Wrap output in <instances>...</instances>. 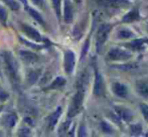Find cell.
I'll list each match as a JSON object with an SVG mask.
<instances>
[{
  "mask_svg": "<svg viewBox=\"0 0 148 137\" xmlns=\"http://www.w3.org/2000/svg\"><path fill=\"white\" fill-rule=\"evenodd\" d=\"M4 64H5L6 72H7L9 79L14 85L18 84L19 82V75H18V65L16 60L13 58V55L10 53L6 51L3 53Z\"/></svg>",
  "mask_w": 148,
  "mask_h": 137,
  "instance_id": "1",
  "label": "cell"
},
{
  "mask_svg": "<svg viewBox=\"0 0 148 137\" xmlns=\"http://www.w3.org/2000/svg\"><path fill=\"white\" fill-rule=\"evenodd\" d=\"M84 89L82 87H80L78 90V92L75 94L74 98L72 100V103L70 105V108H69V113L68 116L70 118L76 116L79 112L81 111V108H82L83 105V101H84Z\"/></svg>",
  "mask_w": 148,
  "mask_h": 137,
  "instance_id": "2",
  "label": "cell"
},
{
  "mask_svg": "<svg viewBox=\"0 0 148 137\" xmlns=\"http://www.w3.org/2000/svg\"><path fill=\"white\" fill-rule=\"evenodd\" d=\"M112 25L109 23H104L99 27L96 34V45H97V49H100L102 47V45L105 43V41L107 40L108 35H109L110 32H111Z\"/></svg>",
  "mask_w": 148,
  "mask_h": 137,
  "instance_id": "3",
  "label": "cell"
},
{
  "mask_svg": "<svg viewBox=\"0 0 148 137\" xmlns=\"http://www.w3.org/2000/svg\"><path fill=\"white\" fill-rule=\"evenodd\" d=\"M132 57L130 53L121 49H112L108 53V59L111 61H127Z\"/></svg>",
  "mask_w": 148,
  "mask_h": 137,
  "instance_id": "4",
  "label": "cell"
},
{
  "mask_svg": "<svg viewBox=\"0 0 148 137\" xmlns=\"http://www.w3.org/2000/svg\"><path fill=\"white\" fill-rule=\"evenodd\" d=\"M104 90H105V87H104V81L102 78L101 74L98 70L95 71V83H94V95L96 97H101L104 95Z\"/></svg>",
  "mask_w": 148,
  "mask_h": 137,
  "instance_id": "5",
  "label": "cell"
},
{
  "mask_svg": "<svg viewBox=\"0 0 148 137\" xmlns=\"http://www.w3.org/2000/svg\"><path fill=\"white\" fill-rule=\"evenodd\" d=\"M76 65L75 53L72 51H66L64 53V71L66 74H72Z\"/></svg>",
  "mask_w": 148,
  "mask_h": 137,
  "instance_id": "6",
  "label": "cell"
},
{
  "mask_svg": "<svg viewBox=\"0 0 148 137\" xmlns=\"http://www.w3.org/2000/svg\"><path fill=\"white\" fill-rule=\"evenodd\" d=\"M21 29L30 39H33L34 41H42V37L39 34V32L30 25H27L25 23L21 24Z\"/></svg>",
  "mask_w": 148,
  "mask_h": 137,
  "instance_id": "7",
  "label": "cell"
},
{
  "mask_svg": "<svg viewBox=\"0 0 148 137\" xmlns=\"http://www.w3.org/2000/svg\"><path fill=\"white\" fill-rule=\"evenodd\" d=\"M97 2L103 7L117 8L127 5L129 3V0H97Z\"/></svg>",
  "mask_w": 148,
  "mask_h": 137,
  "instance_id": "8",
  "label": "cell"
},
{
  "mask_svg": "<svg viewBox=\"0 0 148 137\" xmlns=\"http://www.w3.org/2000/svg\"><path fill=\"white\" fill-rule=\"evenodd\" d=\"M148 43L147 38H140V39H134L131 42H128L125 45V47L128 49H132V51H141L144 49L145 45Z\"/></svg>",
  "mask_w": 148,
  "mask_h": 137,
  "instance_id": "9",
  "label": "cell"
},
{
  "mask_svg": "<svg viewBox=\"0 0 148 137\" xmlns=\"http://www.w3.org/2000/svg\"><path fill=\"white\" fill-rule=\"evenodd\" d=\"M112 90H113L114 94L116 96L120 97V98H126L127 94H128L127 87L124 84H121V83H114L112 85Z\"/></svg>",
  "mask_w": 148,
  "mask_h": 137,
  "instance_id": "10",
  "label": "cell"
},
{
  "mask_svg": "<svg viewBox=\"0 0 148 137\" xmlns=\"http://www.w3.org/2000/svg\"><path fill=\"white\" fill-rule=\"evenodd\" d=\"M19 55L21 58V60L24 63L27 64H33L38 62V57H37L35 53H30V51H19Z\"/></svg>",
  "mask_w": 148,
  "mask_h": 137,
  "instance_id": "11",
  "label": "cell"
},
{
  "mask_svg": "<svg viewBox=\"0 0 148 137\" xmlns=\"http://www.w3.org/2000/svg\"><path fill=\"white\" fill-rule=\"evenodd\" d=\"M64 17L66 23L72 22L74 17V11H73L72 4L69 0H64Z\"/></svg>",
  "mask_w": 148,
  "mask_h": 137,
  "instance_id": "12",
  "label": "cell"
},
{
  "mask_svg": "<svg viewBox=\"0 0 148 137\" xmlns=\"http://www.w3.org/2000/svg\"><path fill=\"white\" fill-rule=\"evenodd\" d=\"M140 18V14H139V11L137 9H133L131 11H129L128 13H126V15L123 17L122 21L126 22V23H129V22H134L137 21V20Z\"/></svg>",
  "mask_w": 148,
  "mask_h": 137,
  "instance_id": "13",
  "label": "cell"
},
{
  "mask_svg": "<svg viewBox=\"0 0 148 137\" xmlns=\"http://www.w3.org/2000/svg\"><path fill=\"white\" fill-rule=\"evenodd\" d=\"M116 112L118 113V115L120 116V118H122L123 120L125 121H130L133 117L132 112L130 111L129 109H126V108H122V107H116L115 108Z\"/></svg>",
  "mask_w": 148,
  "mask_h": 137,
  "instance_id": "14",
  "label": "cell"
},
{
  "mask_svg": "<svg viewBox=\"0 0 148 137\" xmlns=\"http://www.w3.org/2000/svg\"><path fill=\"white\" fill-rule=\"evenodd\" d=\"M137 92L145 99H148V83L146 82H138L136 85Z\"/></svg>",
  "mask_w": 148,
  "mask_h": 137,
  "instance_id": "15",
  "label": "cell"
},
{
  "mask_svg": "<svg viewBox=\"0 0 148 137\" xmlns=\"http://www.w3.org/2000/svg\"><path fill=\"white\" fill-rule=\"evenodd\" d=\"M60 114H62V108L59 107L55 111V113L51 116V118H49V127H51V129H53V128L55 127V125L57 124L58 120H59Z\"/></svg>",
  "mask_w": 148,
  "mask_h": 137,
  "instance_id": "16",
  "label": "cell"
},
{
  "mask_svg": "<svg viewBox=\"0 0 148 137\" xmlns=\"http://www.w3.org/2000/svg\"><path fill=\"white\" fill-rule=\"evenodd\" d=\"M64 84H66V80H64V78H62V77H58V78L49 85V87L47 89H58V88L62 87Z\"/></svg>",
  "mask_w": 148,
  "mask_h": 137,
  "instance_id": "17",
  "label": "cell"
},
{
  "mask_svg": "<svg viewBox=\"0 0 148 137\" xmlns=\"http://www.w3.org/2000/svg\"><path fill=\"white\" fill-rule=\"evenodd\" d=\"M28 12H29V14L31 16H32L33 18H34L35 20H36L37 22H39L40 24H43V19L42 17H41V15L38 13V12L36 11V10L32 9V8H27Z\"/></svg>",
  "mask_w": 148,
  "mask_h": 137,
  "instance_id": "18",
  "label": "cell"
},
{
  "mask_svg": "<svg viewBox=\"0 0 148 137\" xmlns=\"http://www.w3.org/2000/svg\"><path fill=\"white\" fill-rule=\"evenodd\" d=\"M39 76V73L36 72V71H30L29 73L27 74V81L29 84H33L35 83V81L37 80Z\"/></svg>",
  "mask_w": 148,
  "mask_h": 137,
  "instance_id": "19",
  "label": "cell"
},
{
  "mask_svg": "<svg viewBox=\"0 0 148 137\" xmlns=\"http://www.w3.org/2000/svg\"><path fill=\"white\" fill-rule=\"evenodd\" d=\"M16 120H17L16 115H14V114H10V115H8L7 119H6V124H7V126L9 128H12L14 125H15Z\"/></svg>",
  "mask_w": 148,
  "mask_h": 137,
  "instance_id": "20",
  "label": "cell"
},
{
  "mask_svg": "<svg viewBox=\"0 0 148 137\" xmlns=\"http://www.w3.org/2000/svg\"><path fill=\"white\" fill-rule=\"evenodd\" d=\"M133 35L132 32H130V30L126 29V28H124V29H121L120 32H118V37L119 38H129V37H131Z\"/></svg>",
  "mask_w": 148,
  "mask_h": 137,
  "instance_id": "21",
  "label": "cell"
},
{
  "mask_svg": "<svg viewBox=\"0 0 148 137\" xmlns=\"http://www.w3.org/2000/svg\"><path fill=\"white\" fill-rule=\"evenodd\" d=\"M6 3V5H8L12 10H18L19 9V4L16 0H3Z\"/></svg>",
  "mask_w": 148,
  "mask_h": 137,
  "instance_id": "22",
  "label": "cell"
},
{
  "mask_svg": "<svg viewBox=\"0 0 148 137\" xmlns=\"http://www.w3.org/2000/svg\"><path fill=\"white\" fill-rule=\"evenodd\" d=\"M141 132H142V127H141L140 124L131 126V133H132V135H139Z\"/></svg>",
  "mask_w": 148,
  "mask_h": 137,
  "instance_id": "23",
  "label": "cell"
},
{
  "mask_svg": "<svg viewBox=\"0 0 148 137\" xmlns=\"http://www.w3.org/2000/svg\"><path fill=\"white\" fill-rule=\"evenodd\" d=\"M53 1V8L56 10V13H57V16L60 18V2L62 0H51Z\"/></svg>",
  "mask_w": 148,
  "mask_h": 137,
  "instance_id": "24",
  "label": "cell"
},
{
  "mask_svg": "<svg viewBox=\"0 0 148 137\" xmlns=\"http://www.w3.org/2000/svg\"><path fill=\"white\" fill-rule=\"evenodd\" d=\"M6 20H7V11L5 10V8L0 6V21L3 24H5Z\"/></svg>",
  "mask_w": 148,
  "mask_h": 137,
  "instance_id": "25",
  "label": "cell"
},
{
  "mask_svg": "<svg viewBox=\"0 0 148 137\" xmlns=\"http://www.w3.org/2000/svg\"><path fill=\"white\" fill-rule=\"evenodd\" d=\"M141 108V112H142L143 116H144L145 120L148 121V105H145V104H142V105L140 106Z\"/></svg>",
  "mask_w": 148,
  "mask_h": 137,
  "instance_id": "26",
  "label": "cell"
},
{
  "mask_svg": "<svg viewBox=\"0 0 148 137\" xmlns=\"http://www.w3.org/2000/svg\"><path fill=\"white\" fill-rule=\"evenodd\" d=\"M117 68H122V70H133V68H137V65H135V64H129V65H124V66H117Z\"/></svg>",
  "mask_w": 148,
  "mask_h": 137,
  "instance_id": "27",
  "label": "cell"
},
{
  "mask_svg": "<svg viewBox=\"0 0 148 137\" xmlns=\"http://www.w3.org/2000/svg\"><path fill=\"white\" fill-rule=\"evenodd\" d=\"M101 127H102V129H103L105 132H107V133H110V132H112L111 127H110L109 124H107L106 122H102V123H101Z\"/></svg>",
  "mask_w": 148,
  "mask_h": 137,
  "instance_id": "28",
  "label": "cell"
},
{
  "mask_svg": "<svg viewBox=\"0 0 148 137\" xmlns=\"http://www.w3.org/2000/svg\"><path fill=\"white\" fill-rule=\"evenodd\" d=\"M30 133V130L28 129V128H22V129L19 130V132H18V134H19L20 136H27L29 135Z\"/></svg>",
  "mask_w": 148,
  "mask_h": 137,
  "instance_id": "29",
  "label": "cell"
},
{
  "mask_svg": "<svg viewBox=\"0 0 148 137\" xmlns=\"http://www.w3.org/2000/svg\"><path fill=\"white\" fill-rule=\"evenodd\" d=\"M33 2V4H35L36 6H39V7L43 8V4H45V1L43 0H31Z\"/></svg>",
  "mask_w": 148,
  "mask_h": 137,
  "instance_id": "30",
  "label": "cell"
},
{
  "mask_svg": "<svg viewBox=\"0 0 148 137\" xmlns=\"http://www.w3.org/2000/svg\"><path fill=\"white\" fill-rule=\"evenodd\" d=\"M88 49H89V39L86 41V43H85L84 49H83V51H82V58L84 57L85 55H86V53H87V51H88Z\"/></svg>",
  "mask_w": 148,
  "mask_h": 137,
  "instance_id": "31",
  "label": "cell"
},
{
  "mask_svg": "<svg viewBox=\"0 0 148 137\" xmlns=\"http://www.w3.org/2000/svg\"><path fill=\"white\" fill-rule=\"evenodd\" d=\"M75 1H76L77 3H81V2H82V0H75Z\"/></svg>",
  "mask_w": 148,
  "mask_h": 137,
  "instance_id": "32",
  "label": "cell"
},
{
  "mask_svg": "<svg viewBox=\"0 0 148 137\" xmlns=\"http://www.w3.org/2000/svg\"><path fill=\"white\" fill-rule=\"evenodd\" d=\"M22 1H23V2H25V0H22Z\"/></svg>",
  "mask_w": 148,
  "mask_h": 137,
  "instance_id": "33",
  "label": "cell"
},
{
  "mask_svg": "<svg viewBox=\"0 0 148 137\" xmlns=\"http://www.w3.org/2000/svg\"><path fill=\"white\" fill-rule=\"evenodd\" d=\"M146 136H148V133H147V134H146Z\"/></svg>",
  "mask_w": 148,
  "mask_h": 137,
  "instance_id": "34",
  "label": "cell"
},
{
  "mask_svg": "<svg viewBox=\"0 0 148 137\" xmlns=\"http://www.w3.org/2000/svg\"><path fill=\"white\" fill-rule=\"evenodd\" d=\"M0 111H1V108H0Z\"/></svg>",
  "mask_w": 148,
  "mask_h": 137,
  "instance_id": "35",
  "label": "cell"
}]
</instances>
